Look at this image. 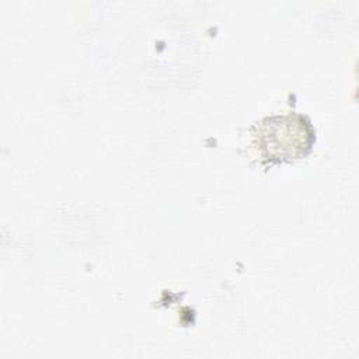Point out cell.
<instances>
[{
	"mask_svg": "<svg viewBox=\"0 0 359 359\" xmlns=\"http://www.w3.org/2000/svg\"><path fill=\"white\" fill-rule=\"evenodd\" d=\"M251 133V147L264 165L306 157L316 142L311 121L299 112L265 116L252 126Z\"/></svg>",
	"mask_w": 359,
	"mask_h": 359,
	"instance_id": "6da1fadb",
	"label": "cell"
}]
</instances>
